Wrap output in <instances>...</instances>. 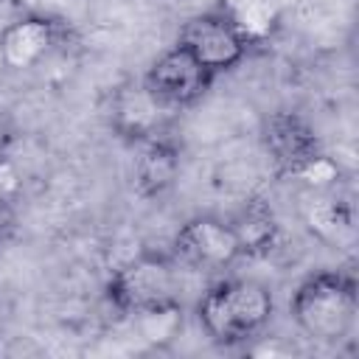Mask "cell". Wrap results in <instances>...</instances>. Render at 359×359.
Returning <instances> with one entry per match:
<instances>
[{"instance_id": "6da1fadb", "label": "cell", "mask_w": 359, "mask_h": 359, "mask_svg": "<svg viewBox=\"0 0 359 359\" xmlns=\"http://www.w3.org/2000/svg\"><path fill=\"white\" fill-rule=\"evenodd\" d=\"M272 311V289L255 278H222L210 283L196 303L199 328L219 348L255 339L269 325Z\"/></svg>"}, {"instance_id": "7a4b0ae2", "label": "cell", "mask_w": 359, "mask_h": 359, "mask_svg": "<svg viewBox=\"0 0 359 359\" xmlns=\"http://www.w3.org/2000/svg\"><path fill=\"white\" fill-rule=\"evenodd\" d=\"M107 303L123 314L163 317L182 309V278L174 255L137 252L123 261L104 286Z\"/></svg>"}, {"instance_id": "3957f363", "label": "cell", "mask_w": 359, "mask_h": 359, "mask_svg": "<svg viewBox=\"0 0 359 359\" xmlns=\"http://www.w3.org/2000/svg\"><path fill=\"white\" fill-rule=\"evenodd\" d=\"M356 311V280L339 269H323L309 275L289 300V314L300 334L323 345L345 339L353 331Z\"/></svg>"}, {"instance_id": "277c9868", "label": "cell", "mask_w": 359, "mask_h": 359, "mask_svg": "<svg viewBox=\"0 0 359 359\" xmlns=\"http://www.w3.org/2000/svg\"><path fill=\"white\" fill-rule=\"evenodd\" d=\"M177 45L185 48L210 76H222L250 56L252 36L230 11L208 8L182 22Z\"/></svg>"}, {"instance_id": "5b68a950", "label": "cell", "mask_w": 359, "mask_h": 359, "mask_svg": "<svg viewBox=\"0 0 359 359\" xmlns=\"http://www.w3.org/2000/svg\"><path fill=\"white\" fill-rule=\"evenodd\" d=\"M261 146L286 180H311L328 163L314 126L294 109H275L261 121Z\"/></svg>"}, {"instance_id": "8992f818", "label": "cell", "mask_w": 359, "mask_h": 359, "mask_svg": "<svg viewBox=\"0 0 359 359\" xmlns=\"http://www.w3.org/2000/svg\"><path fill=\"white\" fill-rule=\"evenodd\" d=\"M171 255L180 266L199 272L227 269L244 258L230 222L213 213H199L182 222L171 238Z\"/></svg>"}, {"instance_id": "52a82bcc", "label": "cell", "mask_w": 359, "mask_h": 359, "mask_svg": "<svg viewBox=\"0 0 359 359\" xmlns=\"http://www.w3.org/2000/svg\"><path fill=\"white\" fill-rule=\"evenodd\" d=\"M216 81V76H210L185 48H180L177 42L171 48H165L143 73V84L174 112L188 109L194 104H199L210 84Z\"/></svg>"}, {"instance_id": "ba28073f", "label": "cell", "mask_w": 359, "mask_h": 359, "mask_svg": "<svg viewBox=\"0 0 359 359\" xmlns=\"http://www.w3.org/2000/svg\"><path fill=\"white\" fill-rule=\"evenodd\" d=\"M65 39V22L50 14H20L0 28V65L25 73L50 59Z\"/></svg>"}, {"instance_id": "9c48e42d", "label": "cell", "mask_w": 359, "mask_h": 359, "mask_svg": "<svg viewBox=\"0 0 359 359\" xmlns=\"http://www.w3.org/2000/svg\"><path fill=\"white\" fill-rule=\"evenodd\" d=\"M174 109H168L146 84L123 81L109 93V126L118 137L129 143H146L151 137L168 135Z\"/></svg>"}, {"instance_id": "30bf717a", "label": "cell", "mask_w": 359, "mask_h": 359, "mask_svg": "<svg viewBox=\"0 0 359 359\" xmlns=\"http://www.w3.org/2000/svg\"><path fill=\"white\" fill-rule=\"evenodd\" d=\"M182 168L180 146L171 135L137 143V157L132 163V185L143 199H160L177 182Z\"/></svg>"}, {"instance_id": "8fae6325", "label": "cell", "mask_w": 359, "mask_h": 359, "mask_svg": "<svg viewBox=\"0 0 359 359\" xmlns=\"http://www.w3.org/2000/svg\"><path fill=\"white\" fill-rule=\"evenodd\" d=\"M227 222H230V227H233V233L241 244L244 258H255V255L269 252L278 241V233H280L275 210L261 199L244 202L236 210V216H230Z\"/></svg>"}, {"instance_id": "7c38bea8", "label": "cell", "mask_w": 359, "mask_h": 359, "mask_svg": "<svg viewBox=\"0 0 359 359\" xmlns=\"http://www.w3.org/2000/svg\"><path fill=\"white\" fill-rule=\"evenodd\" d=\"M17 230V208L14 202L0 191V244H6Z\"/></svg>"}]
</instances>
